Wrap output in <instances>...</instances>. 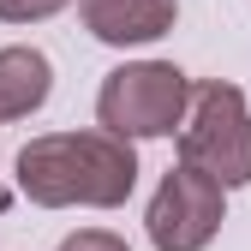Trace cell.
<instances>
[{
	"instance_id": "obj_4",
	"label": "cell",
	"mask_w": 251,
	"mask_h": 251,
	"mask_svg": "<svg viewBox=\"0 0 251 251\" xmlns=\"http://www.w3.org/2000/svg\"><path fill=\"white\" fill-rule=\"evenodd\" d=\"M222 222H227V192L185 162H174L162 174V185L144 209V233L155 251H203L222 233Z\"/></svg>"
},
{
	"instance_id": "obj_8",
	"label": "cell",
	"mask_w": 251,
	"mask_h": 251,
	"mask_svg": "<svg viewBox=\"0 0 251 251\" xmlns=\"http://www.w3.org/2000/svg\"><path fill=\"white\" fill-rule=\"evenodd\" d=\"M54 251H132V245H126L120 233H108V227H78V233L60 239Z\"/></svg>"
},
{
	"instance_id": "obj_7",
	"label": "cell",
	"mask_w": 251,
	"mask_h": 251,
	"mask_svg": "<svg viewBox=\"0 0 251 251\" xmlns=\"http://www.w3.org/2000/svg\"><path fill=\"white\" fill-rule=\"evenodd\" d=\"M72 0H0V24H42L54 12H66Z\"/></svg>"
},
{
	"instance_id": "obj_6",
	"label": "cell",
	"mask_w": 251,
	"mask_h": 251,
	"mask_svg": "<svg viewBox=\"0 0 251 251\" xmlns=\"http://www.w3.org/2000/svg\"><path fill=\"white\" fill-rule=\"evenodd\" d=\"M54 96V60L30 42L0 48V120H30Z\"/></svg>"
},
{
	"instance_id": "obj_1",
	"label": "cell",
	"mask_w": 251,
	"mask_h": 251,
	"mask_svg": "<svg viewBox=\"0 0 251 251\" xmlns=\"http://www.w3.org/2000/svg\"><path fill=\"white\" fill-rule=\"evenodd\" d=\"M18 192L36 209H120L138 192V150L114 132H42L12 155Z\"/></svg>"
},
{
	"instance_id": "obj_2",
	"label": "cell",
	"mask_w": 251,
	"mask_h": 251,
	"mask_svg": "<svg viewBox=\"0 0 251 251\" xmlns=\"http://www.w3.org/2000/svg\"><path fill=\"white\" fill-rule=\"evenodd\" d=\"M192 78L174 60H126L114 66L96 90V126L126 144L144 138H179L185 114H192Z\"/></svg>"
},
{
	"instance_id": "obj_3",
	"label": "cell",
	"mask_w": 251,
	"mask_h": 251,
	"mask_svg": "<svg viewBox=\"0 0 251 251\" xmlns=\"http://www.w3.org/2000/svg\"><path fill=\"white\" fill-rule=\"evenodd\" d=\"M179 162L215 179L222 192L251 185V108L227 78H203L192 90V114L179 126Z\"/></svg>"
},
{
	"instance_id": "obj_5",
	"label": "cell",
	"mask_w": 251,
	"mask_h": 251,
	"mask_svg": "<svg viewBox=\"0 0 251 251\" xmlns=\"http://www.w3.org/2000/svg\"><path fill=\"white\" fill-rule=\"evenodd\" d=\"M78 18L108 48H144L174 30L179 0H78Z\"/></svg>"
}]
</instances>
